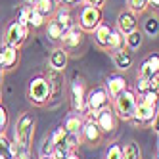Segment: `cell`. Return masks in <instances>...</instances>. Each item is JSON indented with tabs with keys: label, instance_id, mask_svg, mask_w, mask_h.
<instances>
[{
	"label": "cell",
	"instance_id": "6da1fadb",
	"mask_svg": "<svg viewBox=\"0 0 159 159\" xmlns=\"http://www.w3.org/2000/svg\"><path fill=\"white\" fill-rule=\"evenodd\" d=\"M35 125L37 119L33 113L25 111L17 117L14 125V146H16V153H31V142L35 136Z\"/></svg>",
	"mask_w": 159,
	"mask_h": 159
},
{
	"label": "cell",
	"instance_id": "7a4b0ae2",
	"mask_svg": "<svg viewBox=\"0 0 159 159\" xmlns=\"http://www.w3.org/2000/svg\"><path fill=\"white\" fill-rule=\"evenodd\" d=\"M27 98L33 106H46L52 100V88L44 75L31 77V81L27 84Z\"/></svg>",
	"mask_w": 159,
	"mask_h": 159
},
{
	"label": "cell",
	"instance_id": "3957f363",
	"mask_svg": "<svg viewBox=\"0 0 159 159\" xmlns=\"http://www.w3.org/2000/svg\"><path fill=\"white\" fill-rule=\"evenodd\" d=\"M138 96L134 94V90L127 88L125 92H121L117 98H113V111L119 121H130L134 117V111H136V106H138Z\"/></svg>",
	"mask_w": 159,
	"mask_h": 159
},
{
	"label": "cell",
	"instance_id": "277c9868",
	"mask_svg": "<svg viewBox=\"0 0 159 159\" xmlns=\"http://www.w3.org/2000/svg\"><path fill=\"white\" fill-rule=\"evenodd\" d=\"M102 21H104V14H102V8H94V6H84L79 10V17L75 23L81 27L84 33H92Z\"/></svg>",
	"mask_w": 159,
	"mask_h": 159
},
{
	"label": "cell",
	"instance_id": "5b68a950",
	"mask_svg": "<svg viewBox=\"0 0 159 159\" xmlns=\"http://www.w3.org/2000/svg\"><path fill=\"white\" fill-rule=\"evenodd\" d=\"M107 106H109V96L104 86H96L90 92H86V100H84L86 113L84 115H94V113H98L100 109H104Z\"/></svg>",
	"mask_w": 159,
	"mask_h": 159
},
{
	"label": "cell",
	"instance_id": "8992f818",
	"mask_svg": "<svg viewBox=\"0 0 159 159\" xmlns=\"http://www.w3.org/2000/svg\"><path fill=\"white\" fill-rule=\"evenodd\" d=\"M27 37H29V29L23 27V25H19L17 21L14 19V21H10V23H8V27L4 31V44L19 50L25 44Z\"/></svg>",
	"mask_w": 159,
	"mask_h": 159
},
{
	"label": "cell",
	"instance_id": "52a82bcc",
	"mask_svg": "<svg viewBox=\"0 0 159 159\" xmlns=\"http://www.w3.org/2000/svg\"><path fill=\"white\" fill-rule=\"evenodd\" d=\"M79 136H81V142H86L90 146H98L102 142V138H104V134H102V130L98 129V125H96L92 115H84V121H83V127H81Z\"/></svg>",
	"mask_w": 159,
	"mask_h": 159
},
{
	"label": "cell",
	"instance_id": "ba28073f",
	"mask_svg": "<svg viewBox=\"0 0 159 159\" xmlns=\"http://www.w3.org/2000/svg\"><path fill=\"white\" fill-rule=\"evenodd\" d=\"M69 94H71V104H73V109L77 113L84 115L86 113V107H84V100H86V84L81 77H75L73 83L69 86Z\"/></svg>",
	"mask_w": 159,
	"mask_h": 159
},
{
	"label": "cell",
	"instance_id": "9c48e42d",
	"mask_svg": "<svg viewBox=\"0 0 159 159\" xmlns=\"http://www.w3.org/2000/svg\"><path fill=\"white\" fill-rule=\"evenodd\" d=\"M94 121L98 125V129L102 130V134H109V132H115L117 130V125H119V119L115 115V111H113L109 106L100 109L98 113H94Z\"/></svg>",
	"mask_w": 159,
	"mask_h": 159
},
{
	"label": "cell",
	"instance_id": "30bf717a",
	"mask_svg": "<svg viewBox=\"0 0 159 159\" xmlns=\"http://www.w3.org/2000/svg\"><path fill=\"white\" fill-rule=\"evenodd\" d=\"M83 37H84V31L79 27L77 23H73L69 29L63 33V37L60 39V46L63 50H67V52L75 50V48H79L83 44Z\"/></svg>",
	"mask_w": 159,
	"mask_h": 159
},
{
	"label": "cell",
	"instance_id": "8fae6325",
	"mask_svg": "<svg viewBox=\"0 0 159 159\" xmlns=\"http://www.w3.org/2000/svg\"><path fill=\"white\" fill-rule=\"evenodd\" d=\"M155 117H157V107H152V106H146V104H140L138 102L134 117L129 123H132L134 127H142V125H150Z\"/></svg>",
	"mask_w": 159,
	"mask_h": 159
},
{
	"label": "cell",
	"instance_id": "7c38bea8",
	"mask_svg": "<svg viewBox=\"0 0 159 159\" xmlns=\"http://www.w3.org/2000/svg\"><path fill=\"white\" fill-rule=\"evenodd\" d=\"M138 29V16H134L130 10H123L117 16V31L121 35H130L132 31Z\"/></svg>",
	"mask_w": 159,
	"mask_h": 159
},
{
	"label": "cell",
	"instance_id": "4fadbf2b",
	"mask_svg": "<svg viewBox=\"0 0 159 159\" xmlns=\"http://www.w3.org/2000/svg\"><path fill=\"white\" fill-rule=\"evenodd\" d=\"M104 88H106L109 100H113V98H117L121 92H125V90L129 88V83H127V79H125L123 75L113 73V75H109V77L106 79V86H104Z\"/></svg>",
	"mask_w": 159,
	"mask_h": 159
},
{
	"label": "cell",
	"instance_id": "5bb4252c",
	"mask_svg": "<svg viewBox=\"0 0 159 159\" xmlns=\"http://www.w3.org/2000/svg\"><path fill=\"white\" fill-rule=\"evenodd\" d=\"M157 73H159V54L153 52V54L148 56V58L142 60L136 77H138V79H150V77H153Z\"/></svg>",
	"mask_w": 159,
	"mask_h": 159
},
{
	"label": "cell",
	"instance_id": "9a60e30c",
	"mask_svg": "<svg viewBox=\"0 0 159 159\" xmlns=\"http://www.w3.org/2000/svg\"><path fill=\"white\" fill-rule=\"evenodd\" d=\"M17 61H19V50L2 44V48H0V71L14 69L17 65Z\"/></svg>",
	"mask_w": 159,
	"mask_h": 159
},
{
	"label": "cell",
	"instance_id": "2e32d148",
	"mask_svg": "<svg viewBox=\"0 0 159 159\" xmlns=\"http://www.w3.org/2000/svg\"><path fill=\"white\" fill-rule=\"evenodd\" d=\"M67 63H69V52L63 50L61 46H56L50 56H48V65H50V69L54 71H63Z\"/></svg>",
	"mask_w": 159,
	"mask_h": 159
},
{
	"label": "cell",
	"instance_id": "e0dca14e",
	"mask_svg": "<svg viewBox=\"0 0 159 159\" xmlns=\"http://www.w3.org/2000/svg\"><path fill=\"white\" fill-rule=\"evenodd\" d=\"M113 63H115L117 71H129L132 67V63H134V56H132L130 50L121 48L117 52H113Z\"/></svg>",
	"mask_w": 159,
	"mask_h": 159
},
{
	"label": "cell",
	"instance_id": "ac0fdd59",
	"mask_svg": "<svg viewBox=\"0 0 159 159\" xmlns=\"http://www.w3.org/2000/svg\"><path fill=\"white\" fill-rule=\"evenodd\" d=\"M58 23L67 31L73 23H75V17H73V12H71V8L69 6H58V10L54 12V16H52Z\"/></svg>",
	"mask_w": 159,
	"mask_h": 159
},
{
	"label": "cell",
	"instance_id": "d6986e66",
	"mask_svg": "<svg viewBox=\"0 0 159 159\" xmlns=\"http://www.w3.org/2000/svg\"><path fill=\"white\" fill-rule=\"evenodd\" d=\"M25 21H27V29L31 31H37V29H42L46 25V17L40 16L39 12L33 6H27V14H25Z\"/></svg>",
	"mask_w": 159,
	"mask_h": 159
},
{
	"label": "cell",
	"instance_id": "ffe728a7",
	"mask_svg": "<svg viewBox=\"0 0 159 159\" xmlns=\"http://www.w3.org/2000/svg\"><path fill=\"white\" fill-rule=\"evenodd\" d=\"M33 8H35L40 16H44L46 19H50L54 16V12L58 10V0H35Z\"/></svg>",
	"mask_w": 159,
	"mask_h": 159
},
{
	"label": "cell",
	"instance_id": "44dd1931",
	"mask_svg": "<svg viewBox=\"0 0 159 159\" xmlns=\"http://www.w3.org/2000/svg\"><path fill=\"white\" fill-rule=\"evenodd\" d=\"M109 33H111V27L107 25V23H104V21H102V23L92 31V35H94V42L98 44L100 48H107V40H109Z\"/></svg>",
	"mask_w": 159,
	"mask_h": 159
},
{
	"label": "cell",
	"instance_id": "7402d4cb",
	"mask_svg": "<svg viewBox=\"0 0 159 159\" xmlns=\"http://www.w3.org/2000/svg\"><path fill=\"white\" fill-rule=\"evenodd\" d=\"M44 29H46V37H48V40H52V42H60V39L63 37V33H65V29H63L54 17H50V19L46 21Z\"/></svg>",
	"mask_w": 159,
	"mask_h": 159
},
{
	"label": "cell",
	"instance_id": "603a6c76",
	"mask_svg": "<svg viewBox=\"0 0 159 159\" xmlns=\"http://www.w3.org/2000/svg\"><path fill=\"white\" fill-rule=\"evenodd\" d=\"M83 121H84V115L81 113H71V115L65 117V123H63V129L67 132H73V134H79L81 132V127H83Z\"/></svg>",
	"mask_w": 159,
	"mask_h": 159
},
{
	"label": "cell",
	"instance_id": "cb8c5ba5",
	"mask_svg": "<svg viewBox=\"0 0 159 159\" xmlns=\"http://www.w3.org/2000/svg\"><path fill=\"white\" fill-rule=\"evenodd\" d=\"M121 159H142V150L138 142H127L125 146H121Z\"/></svg>",
	"mask_w": 159,
	"mask_h": 159
},
{
	"label": "cell",
	"instance_id": "d4e9b609",
	"mask_svg": "<svg viewBox=\"0 0 159 159\" xmlns=\"http://www.w3.org/2000/svg\"><path fill=\"white\" fill-rule=\"evenodd\" d=\"M0 159H16V146L4 134H0Z\"/></svg>",
	"mask_w": 159,
	"mask_h": 159
},
{
	"label": "cell",
	"instance_id": "484cf974",
	"mask_svg": "<svg viewBox=\"0 0 159 159\" xmlns=\"http://www.w3.org/2000/svg\"><path fill=\"white\" fill-rule=\"evenodd\" d=\"M121 48H125V35H121L117 29H111L109 40H107V48H106V50H109V52L113 54V52H117V50H121Z\"/></svg>",
	"mask_w": 159,
	"mask_h": 159
},
{
	"label": "cell",
	"instance_id": "4316f807",
	"mask_svg": "<svg viewBox=\"0 0 159 159\" xmlns=\"http://www.w3.org/2000/svg\"><path fill=\"white\" fill-rule=\"evenodd\" d=\"M142 40H144V35H142L138 29H136V31L130 33V35L125 37V48L130 50V52H134V50H138V48L142 46Z\"/></svg>",
	"mask_w": 159,
	"mask_h": 159
},
{
	"label": "cell",
	"instance_id": "83f0119b",
	"mask_svg": "<svg viewBox=\"0 0 159 159\" xmlns=\"http://www.w3.org/2000/svg\"><path fill=\"white\" fill-rule=\"evenodd\" d=\"M144 33L148 37H152V39L157 37V33H159V19H157V16H150L144 21Z\"/></svg>",
	"mask_w": 159,
	"mask_h": 159
},
{
	"label": "cell",
	"instance_id": "f1b7e54d",
	"mask_svg": "<svg viewBox=\"0 0 159 159\" xmlns=\"http://www.w3.org/2000/svg\"><path fill=\"white\" fill-rule=\"evenodd\" d=\"M140 104H146V106H152V107H157V90H148V92L140 94V98H136Z\"/></svg>",
	"mask_w": 159,
	"mask_h": 159
},
{
	"label": "cell",
	"instance_id": "f546056e",
	"mask_svg": "<svg viewBox=\"0 0 159 159\" xmlns=\"http://www.w3.org/2000/svg\"><path fill=\"white\" fill-rule=\"evenodd\" d=\"M129 10L134 16H140L148 10V0H129Z\"/></svg>",
	"mask_w": 159,
	"mask_h": 159
},
{
	"label": "cell",
	"instance_id": "4dcf8cb0",
	"mask_svg": "<svg viewBox=\"0 0 159 159\" xmlns=\"http://www.w3.org/2000/svg\"><path fill=\"white\" fill-rule=\"evenodd\" d=\"M104 159H121V144L119 142H111L107 146V150H106Z\"/></svg>",
	"mask_w": 159,
	"mask_h": 159
},
{
	"label": "cell",
	"instance_id": "1f68e13d",
	"mask_svg": "<svg viewBox=\"0 0 159 159\" xmlns=\"http://www.w3.org/2000/svg\"><path fill=\"white\" fill-rule=\"evenodd\" d=\"M148 90H152V86H150V81H148V79H138V81H136L134 94L138 96V94H144V92H148Z\"/></svg>",
	"mask_w": 159,
	"mask_h": 159
},
{
	"label": "cell",
	"instance_id": "d6a6232c",
	"mask_svg": "<svg viewBox=\"0 0 159 159\" xmlns=\"http://www.w3.org/2000/svg\"><path fill=\"white\" fill-rule=\"evenodd\" d=\"M52 150H54V144L50 140V136L42 140V146H40V157H46V155H52Z\"/></svg>",
	"mask_w": 159,
	"mask_h": 159
},
{
	"label": "cell",
	"instance_id": "836d02e7",
	"mask_svg": "<svg viewBox=\"0 0 159 159\" xmlns=\"http://www.w3.org/2000/svg\"><path fill=\"white\" fill-rule=\"evenodd\" d=\"M6 127H8V109L0 104V134H4Z\"/></svg>",
	"mask_w": 159,
	"mask_h": 159
},
{
	"label": "cell",
	"instance_id": "e575fe53",
	"mask_svg": "<svg viewBox=\"0 0 159 159\" xmlns=\"http://www.w3.org/2000/svg\"><path fill=\"white\" fill-rule=\"evenodd\" d=\"M84 6H94V8H104L106 0H83Z\"/></svg>",
	"mask_w": 159,
	"mask_h": 159
},
{
	"label": "cell",
	"instance_id": "d590c367",
	"mask_svg": "<svg viewBox=\"0 0 159 159\" xmlns=\"http://www.w3.org/2000/svg\"><path fill=\"white\" fill-rule=\"evenodd\" d=\"M157 6H159V0H148V8L157 10Z\"/></svg>",
	"mask_w": 159,
	"mask_h": 159
},
{
	"label": "cell",
	"instance_id": "8d00e7d4",
	"mask_svg": "<svg viewBox=\"0 0 159 159\" xmlns=\"http://www.w3.org/2000/svg\"><path fill=\"white\" fill-rule=\"evenodd\" d=\"M65 159H83V157H81V155H79L77 152H71V153H69V155H67Z\"/></svg>",
	"mask_w": 159,
	"mask_h": 159
},
{
	"label": "cell",
	"instance_id": "74e56055",
	"mask_svg": "<svg viewBox=\"0 0 159 159\" xmlns=\"http://www.w3.org/2000/svg\"><path fill=\"white\" fill-rule=\"evenodd\" d=\"M23 4L25 6H33V4H35V0H23Z\"/></svg>",
	"mask_w": 159,
	"mask_h": 159
},
{
	"label": "cell",
	"instance_id": "f35d334b",
	"mask_svg": "<svg viewBox=\"0 0 159 159\" xmlns=\"http://www.w3.org/2000/svg\"><path fill=\"white\" fill-rule=\"evenodd\" d=\"M2 75H4V71H0V84H2Z\"/></svg>",
	"mask_w": 159,
	"mask_h": 159
},
{
	"label": "cell",
	"instance_id": "ab89813d",
	"mask_svg": "<svg viewBox=\"0 0 159 159\" xmlns=\"http://www.w3.org/2000/svg\"><path fill=\"white\" fill-rule=\"evenodd\" d=\"M40 159H54L52 155H46V157H40Z\"/></svg>",
	"mask_w": 159,
	"mask_h": 159
},
{
	"label": "cell",
	"instance_id": "60d3db41",
	"mask_svg": "<svg viewBox=\"0 0 159 159\" xmlns=\"http://www.w3.org/2000/svg\"><path fill=\"white\" fill-rule=\"evenodd\" d=\"M0 96H2V94H0ZM0 100H2V98H0Z\"/></svg>",
	"mask_w": 159,
	"mask_h": 159
}]
</instances>
